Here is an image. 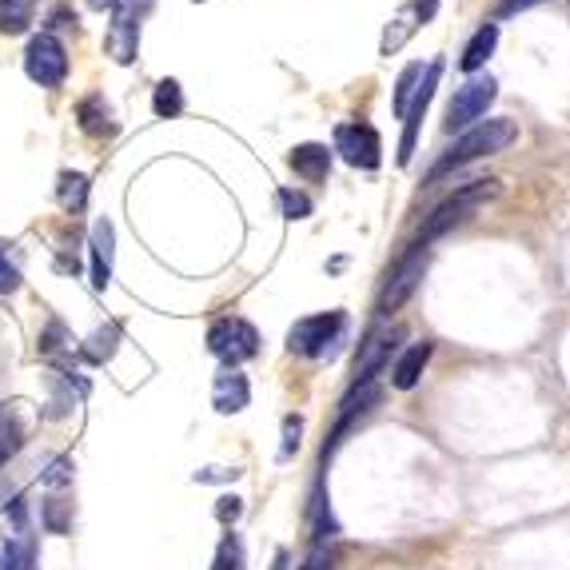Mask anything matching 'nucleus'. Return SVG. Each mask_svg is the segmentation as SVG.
Returning a JSON list of instances; mask_svg holds the SVG:
<instances>
[{"mask_svg": "<svg viewBox=\"0 0 570 570\" xmlns=\"http://www.w3.org/2000/svg\"><path fill=\"white\" fill-rule=\"evenodd\" d=\"M518 140V124L506 121V116H499V121H482L475 124L471 132H463L459 140L451 144L447 156L438 160L435 168H431V180H438V175L455 172V168L471 164V160H482V156H494V152H506L511 144Z\"/></svg>", "mask_w": 570, "mask_h": 570, "instance_id": "obj_1", "label": "nucleus"}, {"mask_svg": "<svg viewBox=\"0 0 570 570\" xmlns=\"http://www.w3.org/2000/svg\"><path fill=\"white\" fill-rule=\"evenodd\" d=\"M494 196H499V184H494V180H479V184L459 187L455 196H447L428 216V224H423V240L419 243H431V240H438V236H447L451 228H459L463 219H471L482 204H491Z\"/></svg>", "mask_w": 570, "mask_h": 570, "instance_id": "obj_2", "label": "nucleus"}, {"mask_svg": "<svg viewBox=\"0 0 570 570\" xmlns=\"http://www.w3.org/2000/svg\"><path fill=\"white\" fill-rule=\"evenodd\" d=\"M208 351L224 367H240V363L255 360L260 351V331L240 316H224L208 328Z\"/></svg>", "mask_w": 570, "mask_h": 570, "instance_id": "obj_3", "label": "nucleus"}, {"mask_svg": "<svg viewBox=\"0 0 570 570\" xmlns=\"http://www.w3.org/2000/svg\"><path fill=\"white\" fill-rule=\"evenodd\" d=\"M343 328H347V316H343V311H319V316L299 319L296 328L287 331V347L296 351V355L319 360V355L331 351V343L340 340Z\"/></svg>", "mask_w": 570, "mask_h": 570, "instance_id": "obj_4", "label": "nucleus"}, {"mask_svg": "<svg viewBox=\"0 0 570 570\" xmlns=\"http://www.w3.org/2000/svg\"><path fill=\"white\" fill-rule=\"evenodd\" d=\"M24 72L41 88H60L68 77V53L53 33H36L24 48Z\"/></svg>", "mask_w": 570, "mask_h": 570, "instance_id": "obj_5", "label": "nucleus"}, {"mask_svg": "<svg viewBox=\"0 0 570 570\" xmlns=\"http://www.w3.org/2000/svg\"><path fill=\"white\" fill-rule=\"evenodd\" d=\"M335 152L347 160L351 168H363V172H375L384 164V140L372 124H340L335 128Z\"/></svg>", "mask_w": 570, "mask_h": 570, "instance_id": "obj_6", "label": "nucleus"}, {"mask_svg": "<svg viewBox=\"0 0 570 570\" xmlns=\"http://www.w3.org/2000/svg\"><path fill=\"white\" fill-rule=\"evenodd\" d=\"M423 272H428V243H415V248L399 260V267L391 272V280H387L384 296H379V316H391V311H399L407 299L415 296V287H419V280H423Z\"/></svg>", "mask_w": 570, "mask_h": 570, "instance_id": "obj_7", "label": "nucleus"}, {"mask_svg": "<svg viewBox=\"0 0 570 570\" xmlns=\"http://www.w3.org/2000/svg\"><path fill=\"white\" fill-rule=\"evenodd\" d=\"M494 96H499V84H494V77H471L467 84L455 92V100H451L447 109V128H467V124L482 121L487 116V109L494 104Z\"/></svg>", "mask_w": 570, "mask_h": 570, "instance_id": "obj_8", "label": "nucleus"}, {"mask_svg": "<svg viewBox=\"0 0 570 570\" xmlns=\"http://www.w3.org/2000/svg\"><path fill=\"white\" fill-rule=\"evenodd\" d=\"M438 72H443V60H435V65L423 72V80H419L415 96H411V104H407L403 112V144H399V164H411V156H415V140H419V128H423V116H428L431 100H435V88H438Z\"/></svg>", "mask_w": 570, "mask_h": 570, "instance_id": "obj_9", "label": "nucleus"}, {"mask_svg": "<svg viewBox=\"0 0 570 570\" xmlns=\"http://www.w3.org/2000/svg\"><path fill=\"white\" fill-rule=\"evenodd\" d=\"M435 9H438V0H407L403 9L395 12L391 16V24H387V33H384V41H379V53L384 56H395L399 48H403L411 36L423 29V24L435 16Z\"/></svg>", "mask_w": 570, "mask_h": 570, "instance_id": "obj_10", "label": "nucleus"}, {"mask_svg": "<svg viewBox=\"0 0 570 570\" xmlns=\"http://www.w3.org/2000/svg\"><path fill=\"white\" fill-rule=\"evenodd\" d=\"M109 56L116 65H132L136 53H140V16L128 9V4H116L112 9V24H109V41H104Z\"/></svg>", "mask_w": 570, "mask_h": 570, "instance_id": "obj_11", "label": "nucleus"}, {"mask_svg": "<svg viewBox=\"0 0 570 570\" xmlns=\"http://www.w3.org/2000/svg\"><path fill=\"white\" fill-rule=\"evenodd\" d=\"M399 335H403L399 328H384L367 335V343L360 347V360H355V384H372L375 375L384 372V363L391 360V347Z\"/></svg>", "mask_w": 570, "mask_h": 570, "instance_id": "obj_12", "label": "nucleus"}, {"mask_svg": "<svg viewBox=\"0 0 570 570\" xmlns=\"http://www.w3.org/2000/svg\"><path fill=\"white\" fill-rule=\"evenodd\" d=\"M88 248H92V287L104 292V287L112 284V260H116V231H112L109 219H96V224H92Z\"/></svg>", "mask_w": 570, "mask_h": 570, "instance_id": "obj_13", "label": "nucleus"}, {"mask_svg": "<svg viewBox=\"0 0 570 570\" xmlns=\"http://www.w3.org/2000/svg\"><path fill=\"white\" fill-rule=\"evenodd\" d=\"M252 399V387H248V375H240L236 367H228L224 375H216V387H212V403H216L219 415H236L243 411Z\"/></svg>", "mask_w": 570, "mask_h": 570, "instance_id": "obj_14", "label": "nucleus"}, {"mask_svg": "<svg viewBox=\"0 0 570 570\" xmlns=\"http://www.w3.org/2000/svg\"><path fill=\"white\" fill-rule=\"evenodd\" d=\"M431 355H435V343H411V347L399 355V363L391 367V384L399 387V391H411V387L419 384V375H423V367L431 363Z\"/></svg>", "mask_w": 570, "mask_h": 570, "instance_id": "obj_15", "label": "nucleus"}, {"mask_svg": "<svg viewBox=\"0 0 570 570\" xmlns=\"http://www.w3.org/2000/svg\"><path fill=\"white\" fill-rule=\"evenodd\" d=\"M287 164L296 168V175L311 180V184H319V180H328V172H331V152H328V144H299V148H292V156H287Z\"/></svg>", "mask_w": 570, "mask_h": 570, "instance_id": "obj_16", "label": "nucleus"}, {"mask_svg": "<svg viewBox=\"0 0 570 570\" xmlns=\"http://www.w3.org/2000/svg\"><path fill=\"white\" fill-rule=\"evenodd\" d=\"M24 438H29V423H24L21 407L0 403V467L24 447Z\"/></svg>", "mask_w": 570, "mask_h": 570, "instance_id": "obj_17", "label": "nucleus"}, {"mask_svg": "<svg viewBox=\"0 0 570 570\" xmlns=\"http://www.w3.org/2000/svg\"><path fill=\"white\" fill-rule=\"evenodd\" d=\"M494 44H499V24H482L479 33L467 41V48H463V72H479L487 60H491L494 53Z\"/></svg>", "mask_w": 570, "mask_h": 570, "instance_id": "obj_18", "label": "nucleus"}, {"mask_svg": "<svg viewBox=\"0 0 570 570\" xmlns=\"http://www.w3.org/2000/svg\"><path fill=\"white\" fill-rule=\"evenodd\" d=\"M77 121H80V128H84L88 136H112V132H116V121H112V109L104 104V96L80 100Z\"/></svg>", "mask_w": 570, "mask_h": 570, "instance_id": "obj_19", "label": "nucleus"}, {"mask_svg": "<svg viewBox=\"0 0 570 570\" xmlns=\"http://www.w3.org/2000/svg\"><path fill=\"white\" fill-rule=\"evenodd\" d=\"M33 12H36V0H0V33L4 36L29 33Z\"/></svg>", "mask_w": 570, "mask_h": 570, "instance_id": "obj_20", "label": "nucleus"}, {"mask_svg": "<svg viewBox=\"0 0 570 570\" xmlns=\"http://www.w3.org/2000/svg\"><path fill=\"white\" fill-rule=\"evenodd\" d=\"M152 112L160 121H175V116L184 112V88H180V80H160V84H156Z\"/></svg>", "mask_w": 570, "mask_h": 570, "instance_id": "obj_21", "label": "nucleus"}, {"mask_svg": "<svg viewBox=\"0 0 570 570\" xmlns=\"http://www.w3.org/2000/svg\"><path fill=\"white\" fill-rule=\"evenodd\" d=\"M56 196H60V204H65L68 212H80L88 204V180L80 172H65L60 184H56Z\"/></svg>", "mask_w": 570, "mask_h": 570, "instance_id": "obj_22", "label": "nucleus"}, {"mask_svg": "<svg viewBox=\"0 0 570 570\" xmlns=\"http://www.w3.org/2000/svg\"><path fill=\"white\" fill-rule=\"evenodd\" d=\"M116 340H121V328H100L96 335L84 343V360H92V363L112 360V351H116Z\"/></svg>", "mask_w": 570, "mask_h": 570, "instance_id": "obj_23", "label": "nucleus"}, {"mask_svg": "<svg viewBox=\"0 0 570 570\" xmlns=\"http://www.w3.org/2000/svg\"><path fill=\"white\" fill-rule=\"evenodd\" d=\"M419 80H423V65H407L403 77H399V84H395V116H403L407 104H411V96H415Z\"/></svg>", "mask_w": 570, "mask_h": 570, "instance_id": "obj_24", "label": "nucleus"}, {"mask_svg": "<svg viewBox=\"0 0 570 570\" xmlns=\"http://www.w3.org/2000/svg\"><path fill=\"white\" fill-rule=\"evenodd\" d=\"M280 208L287 219H307L311 216V200L304 192H292V187H280Z\"/></svg>", "mask_w": 570, "mask_h": 570, "instance_id": "obj_25", "label": "nucleus"}, {"mask_svg": "<svg viewBox=\"0 0 570 570\" xmlns=\"http://www.w3.org/2000/svg\"><path fill=\"white\" fill-rule=\"evenodd\" d=\"M240 562H243L240 543H236V535H228V538H224V543H219L216 562H212V570H240Z\"/></svg>", "mask_w": 570, "mask_h": 570, "instance_id": "obj_26", "label": "nucleus"}, {"mask_svg": "<svg viewBox=\"0 0 570 570\" xmlns=\"http://www.w3.org/2000/svg\"><path fill=\"white\" fill-rule=\"evenodd\" d=\"M21 287V272H16V263L9 260V243H0V296H9Z\"/></svg>", "mask_w": 570, "mask_h": 570, "instance_id": "obj_27", "label": "nucleus"}, {"mask_svg": "<svg viewBox=\"0 0 570 570\" xmlns=\"http://www.w3.org/2000/svg\"><path fill=\"white\" fill-rule=\"evenodd\" d=\"M299 435H304V419L299 415H287L284 419V447H280V459H292L299 451Z\"/></svg>", "mask_w": 570, "mask_h": 570, "instance_id": "obj_28", "label": "nucleus"}, {"mask_svg": "<svg viewBox=\"0 0 570 570\" xmlns=\"http://www.w3.org/2000/svg\"><path fill=\"white\" fill-rule=\"evenodd\" d=\"M240 515H243V503H240V499H236V494H224V499H219V506H216V518H219V523H236Z\"/></svg>", "mask_w": 570, "mask_h": 570, "instance_id": "obj_29", "label": "nucleus"}, {"mask_svg": "<svg viewBox=\"0 0 570 570\" xmlns=\"http://www.w3.org/2000/svg\"><path fill=\"white\" fill-rule=\"evenodd\" d=\"M331 562H335V550L328 547H316L311 555H307V562L299 570H331Z\"/></svg>", "mask_w": 570, "mask_h": 570, "instance_id": "obj_30", "label": "nucleus"}, {"mask_svg": "<svg viewBox=\"0 0 570 570\" xmlns=\"http://www.w3.org/2000/svg\"><path fill=\"white\" fill-rule=\"evenodd\" d=\"M72 24H77V12L68 9V4L48 12V29H72Z\"/></svg>", "mask_w": 570, "mask_h": 570, "instance_id": "obj_31", "label": "nucleus"}, {"mask_svg": "<svg viewBox=\"0 0 570 570\" xmlns=\"http://www.w3.org/2000/svg\"><path fill=\"white\" fill-rule=\"evenodd\" d=\"M0 570H21V547H16V543H4V547H0Z\"/></svg>", "mask_w": 570, "mask_h": 570, "instance_id": "obj_32", "label": "nucleus"}, {"mask_svg": "<svg viewBox=\"0 0 570 570\" xmlns=\"http://www.w3.org/2000/svg\"><path fill=\"white\" fill-rule=\"evenodd\" d=\"M68 475H72V463H68V459H56L53 467L44 471V482H53V487H56V482H68Z\"/></svg>", "mask_w": 570, "mask_h": 570, "instance_id": "obj_33", "label": "nucleus"}, {"mask_svg": "<svg viewBox=\"0 0 570 570\" xmlns=\"http://www.w3.org/2000/svg\"><path fill=\"white\" fill-rule=\"evenodd\" d=\"M531 4H538V0H503V4H499V12H494V16H515V12L531 9Z\"/></svg>", "mask_w": 570, "mask_h": 570, "instance_id": "obj_34", "label": "nucleus"}, {"mask_svg": "<svg viewBox=\"0 0 570 570\" xmlns=\"http://www.w3.org/2000/svg\"><path fill=\"white\" fill-rule=\"evenodd\" d=\"M272 570H287V550H275V567Z\"/></svg>", "mask_w": 570, "mask_h": 570, "instance_id": "obj_35", "label": "nucleus"}, {"mask_svg": "<svg viewBox=\"0 0 570 570\" xmlns=\"http://www.w3.org/2000/svg\"><path fill=\"white\" fill-rule=\"evenodd\" d=\"M92 4H96V9H116L121 0H92Z\"/></svg>", "mask_w": 570, "mask_h": 570, "instance_id": "obj_36", "label": "nucleus"}]
</instances>
